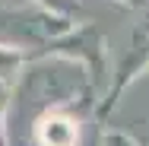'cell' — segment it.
<instances>
[{
    "mask_svg": "<svg viewBox=\"0 0 149 146\" xmlns=\"http://www.w3.org/2000/svg\"><path fill=\"white\" fill-rule=\"evenodd\" d=\"M41 3H45L51 13H63V10H70V6H73V0H41Z\"/></svg>",
    "mask_w": 149,
    "mask_h": 146,
    "instance_id": "6",
    "label": "cell"
},
{
    "mask_svg": "<svg viewBox=\"0 0 149 146\" xmlns=\"http://www.w3.org/2000/svg\"><path fill=\"white\" fill-rule=\"evenodd\" d=\"M19 67H22V51L3 48V45H0V83L13 80V76L19 73Z\"/></svg>",
    "mask_w": 149,
    "mask_h": 146,
    "instance_id": "4",
    "label": "cell"
},
{
    "mask_svg": "<svg viewBox=\"0 0 149 146\" xmlns=\"http://www.w3.org/2000/svg\"><path fill=\"white\" fill-rule=\"evenodd\" d=\"M70 29V22L51 13V10H10V6H0V45L3 48H16V51H26L35 48L48 38H57Z\"/></svg>",
    "mask_w": 149,
    "mask_h": 146,
    "instance_id": "2",
    "label": "cell"
},
{
    "mask_svg": "<svg viewBox=\"0 0 149 146\" xmlns=\"http://www.w3.org/2000/svg\"><path fill=\"white\" fill-rule=\"evenodd\" d=\"M83 89H86L83 64L67 60V57L41 60V64H32L26 70L13 108H19V111H45V108L73 102Z\"/></svg>",
    "mask_w": 149,
    "mask_h": 146,
    "instance_id": "1",
    "label": "cell"
},
{
    "mask_svg": "<svg viewBox=\"0 0 149 146\" xmlns=\"http://www.w3.org/2000/svg\"><path fill=\"white\" fill-rule=\"evenodd\" d=\"M79 130L63 115H41L38 121V143L41 146H76Z\"/></svg>",
    "mask_w": 149,
    "mask_h": 146,
    "instance_id": "3",
    "label": "cell"
},
{
    "mask_svg": "<svg viewBox=\"0 0 149 146\" xmlns=\"http://www.w3.org/2000/svg\"><path fill=\"white\" fill-rule=\"evenodd\" d=\"M102 146H133V140H127L124 133H105L102 137Z\"/></svg>",
    "mask_w": 149,
    "mask_h": 146,
    "instance_id": "5",
    "label": "cell"
}]
</instances>
